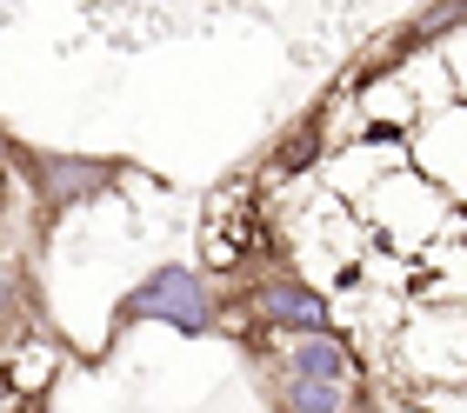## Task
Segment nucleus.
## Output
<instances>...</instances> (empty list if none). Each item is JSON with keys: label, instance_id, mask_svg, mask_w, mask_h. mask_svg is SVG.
Listing matches in <instances>:
<instances>
[{"label": "nucleus", "instance_id": "1", "mask_svg": "<svg viewBox=\"0 0 467 413\" xmlns=\"http://www.w3.org/2000/svg\"><path fill=\"white\" fill-rule=\"evenodd\" d=\"M127 327H174L187 340H207L221 327V300H214L201 267L161 260V267H147L140 287H127L114 300V334H127Z\"/></svg>", "mask_w": 467, "mask_h": 413}, {"label": "nucleus", "instance_id": "2", "mask_svg": "<svg viewBox=\"0 0 467 413\" xmlns=\"http://www.w3.org/2000/svg\"><path fill=\"white\" fill-rule=\"evenodd\" d=\"M7 160H14L20 181H27L40 221H60V213H74V207L108 201L120 187V173H127L120 154H60V147H34V140H7Z\"/></svg>", "mask_w": 467, "mask_h": 413}, {"label": "nucleus", "instance_id": "3", "mask_svg": "<svg viewBox=\"0 0 467 413\" xmlns=\"http://www.w3.org/2000/svg\"><path fill=\"white\" fill-rule=\"evenodd\" d=\"M254 320L281 340H321V334H334V300L321 287H307L294 267H274L254 287Z\"/></svg>", "mask_w": 467, "mask_h": 413}, {"label": "nucleus", "instance_id": "4", "mask_svg": "<svg viewBox=\"0 0 467 413\" xmlns=\"http://www.w3.org/2000/svg\"><path fill=\"white\" fill-rule=\"evenodd\" d=\"M281 374H294V380H321V387H348V380H354V346H348L341 334H321V340H287Z\"/></svg>", "mask_w": 467, "mask_h": 413}, {"label": "nucleus", "instance_id": "5", "mask_svg": "<svg viewBox=\"0 0 467 413\" xmlns=\"http://www.w3.org/2000/svg\"><path fill=\"white\" fill-rule=\"evenodd\" d=\"M321 154H327V114L314 107L301 127H287V134L267 147V173H274V181H294V173H307Z\"/></svg>", "mask_w": 467, "mask_h": 413}, {"label": "nucleus", "instance_id": "6", "mask_svg": "<svg viewBox=\"0 0 467 413\" xmlns=\"http://www.w3.org/2000/svg\"><path fill=\"white\" fill-rule=\"evenodd\" d=\"M348 387H321V380H294L281 374V413H341Z\"/></svg>", "mask_w": 467, "mask_h": 413}]
</instances>
